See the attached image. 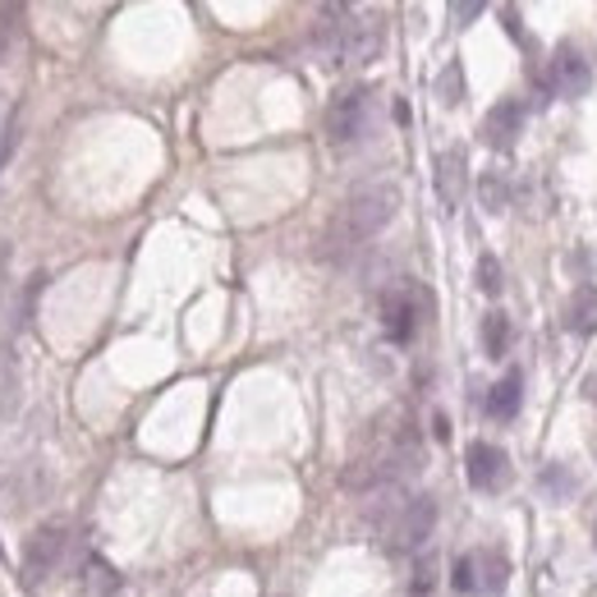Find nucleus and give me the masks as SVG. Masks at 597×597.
Returning a JSON list of instances; mask_svg holds the SVG:
<instances>
[{"label": "nucleus", "mask_w": 597, "mask_h": 597, "mask_svg": "<svg viewBox=\"0 0 597 597\" xmlns=\"http://www.w3.org/2000/svg\"><path fill=\"white\" fill-rule=\"evenodd\" d=\"M419 464H423L419 428L410 423L404 410H387L368 428L363 446L350 460V469L340 474V483L350 492H382V487H400Z\"/></svg>", "instance_id": "obj_1"}, {"label": "nucleus", "mask_w": 597, "mask_h": 597, "mask_svg": "<svg viewBox=\"0 0 597 597\" xmlns=\"http://www.w3.org/2000/svg\"><path fill=\"white\" fill-rule=\"evenodd\" d=\"M400 212V188L395 184H363L344 198L331 216V226L322 235V258H350L354 248H363L372 235H382L391 226V216Z\"/></svg>", "instance_id": "obj_2"}, {"label": "nucleus", "mask_w": 597, "mask_h": 597, "mask_svg": "<svg viewBox=\"0 0 597 597\" xmlns=\"http://www.w3.org/2000/svg\"><path fill=\"white\" fill-rule=\"evenodd\" d=\"M312 47L327 65H368L382 47V23L377 14H359L350 6H322L312 23Z\"/></svg>", "instance_id": "obj_3"}, {"label": "nucleus", "mask_w": 597, "mask_h": 597, "mask_svg": "<svg viewBox=\"0 0 597 597\" xmlns=\"http://www.w3.org/2000/svg\"><path fill=\"white\" fill-rule=\"evenodd\" d=\"M432 524H436L432 496H400L395 492L391 506L377 515V538H382V547L391 556H410L432 538Z\"/></svg>", "instance_id": "obj_4"}, {"label": "nucleus", "mask_w": 597, "mask_h": 597, "mask_svg": "<svg viewBox=\"0 0 597 597\" xmlns=\"http://www.w3.org/2000/svg\"><path fill=\"white\" fill-rule=\"evenodd\" d=\"M372 124H377V92L372 88H344L331 97L327 106V138L336 147H354L372 134Z\"/></svg>", "instance_id": "obj_5"}, {"label": "nucleus", "mask_w": 597, "mask_h": 597, "mask_svg": "<svg viewBox=\"0 0 597 597\" xmlns=\"http://www.w3.org/2000/svg\"><path fill=\"white\" fill-rule=\"evenodd\" d=\"M70 543H74V528L60 524V519L33 528L23 543V579L47 584L51 575H60V565H65V556H70Z\"/></svg>", "instance_id": "obj_6"}, {"label": "nucleus", "mask_w": 597, "mask_h": 597, "mask_svg": "<svg viewBox=\"0 0 597 597\" xmlns=\"http://www.w3.org/2000/svg\"><path fill=\"white\" fill-rule=\"evenodd\" d=\"M428 312V295L414 286V280H400V286H391L382 295V331L395 340V344H410L419 322Z\"/></svg>", "instance_id": "obj_7"}, {"label": "nucleus", "mask_w": 597, "mask_h": 597, "mask_svg": "<svg viewBox=\"0 0 597 597\" xmlns=\"http://www.w3.org/2000/svg\"><path fill=\"white\" fill-rule=\"evenodd\" d=\"M552 83H556L560 97H584V92L593 88V65L575 42H560L552 51Z\"/></svg>", "instance_id": "obj_8"}, {"label": "nucleus", "mask_w": 597, "mask_h": 597, "mask_svg": "<svg viewBox=\"0 0 597 597\" xmlns=\"http://www.w3.org/2000/svg\"><path fill=\"white\" fill-rule=\"evenodd\" d=\"M464 474L478 492H496V487H506V478H511V460L492 442H474L469 455H464Z\"/></svg>", "instance_id": "obj_9"}, {"label": "nucleus", "mask_w": 597, "mask_h": 597, "mask_svg": "<svg viewBox=\"0 0 597 597\" xmlns=\"http://www.w3.org/2000/svg\"><path fill=\"white\" fill-rule=\"evenodd\" d=\"M469 194V162L460 147H446L442 156H436V198H442L446 212H455Z\"/></svg>", "instance_id": "obj_10"}, {"label": "nucleus", "mask_w": 597, "mask_h": 597, "mask_svg": "<svg viewBox=\"0 0 597 597\" xmlns=\"http://www.w3.org/2000/svg\"><path fill=\"white\" fill-rule=\"evenodd\" d=\"M519 130H524V106L519 102H496L483 120V143L487 147H515Z\"/></svg>", "instance_id": "obj_11"}, {"label": "nucleus", "mask_w": 597, "mask_h": 597, "mask_svg": "<svg viewBox=\"0 0 597 597\" xmlns=\"http://www.w3.org/2000/svg\"><path fill=\"white\" fill-rule=\"evenodd\" d=\"M469 565H474V593H483V597L506 593L511 560L501 556V552H474V556H469Z\"/></svg>", "instance_id": "obj_12"}, {"label": "nucleus", "mask_w": 597, "mask_h": 597, "mask_svg": "<svg viewBox=\"0 0 597 597\" xmlns=\"http://www.w3.org/2000/svg\"><path fill=\"white\" fill-rule=\"evenodd\" d=\"M519 400H524V377H519V372H506V377H501V382L492 387V395H487V414H492L496 423H506V419L519 414Z\"/></svg>", "instance_id": "obj_13"}, {"label": "nucleus", "mask_w": 597, "mask_h": 597, "mask_svg": "<svg viewBox=\"0 0 597 597\" xmlns=\"http://www.w3.org/2000/svg\"><path fill=\"white\" fill-rule=\"evenodd\" d=\"M565 327H570L575 336H593L597 331V290L593 286H579L570 295V303H565Z\"/></svg>", "instance_id": "obj_14"}, {"label": "nucleus", "mask_w": 597, "mask_h": 597, "mask_svg": "<svg viewBox=\"0 0 597 597\" xmlns=\"http://www.w3.org/2000/svg\"><path fill=\"white\" fill-rule=\"evenodd\" d=\"M115 588H120L115 570H111V565H106V560H97V556H92V560L83 565V579H79V593H83V597H111Z\"/></svg>", "instance_id": "obj_15"}, {"label": "nucleus", "mask_w": 597, "mask_h": 597, "mask_svg": "<svg viewBox=\"0 0 597 597\" xmlns=\"http://www.w3.org/2000/svg\"><path fill=\"white\" fill-rule=\"evenodd\" d=\"M506 344H511V318H506V312H487V318H483V350H487V359H506Z\"/></svg>", "instance_id": "obj_16"}, {"label": "nucleus", "mask_w": 597, "mask_h": 597, "mask_svg": "<svg viewBox=\"0 0 597 597\" xmlns=\"http://www.w3.org/2000/svg\"><path fill=\"white\" fill-rule=\"evenodd\" d=\"M478 198H483L487 212H506V203H511V184H506V175H501V171H487L483 184H478Z\"/></svg>", "instance_id": "obj_17"}, {"label": "nucleus", "mask_w": 597, "mask_h": 597, "mask_svg": "<svg viewBox=\"0 0 597 597\" xmlns=\"http://www.w3.org/2000/svg\"><path fill=\"white\" fill-rule=\"evenodd\" d=\"M19 23H23V6H0V60L10 55V47L19 38Z\"/></svg>", "instance_id": "obj_18"}, {"label": "nucleus", "mask_w": 597, "mask_h": 597, "mask_svg": "<svg viewBox=\"0 0 597 597\" xmlns=\"http://www.w3.org/2000/svg\"><path fill=\"white\" fill-rule=\"evenodd\" d=\"M478 286H483V295H501V263L492 254L478 258Z\"/></svg>", "instance_id": "obj_19"}, {"label": "nucleus", "mask_w": 597, "mask_h": 597, "mask_svg": "<svg viewBox=\"0 0 597 597\" xmlns=\"http://www.w3.org/2000/svg\"><path fill=\"white\" fill-rule=\"evenodd\" d=\"M442 102H446V106H455V102H460V70H455V65L442 74Z\"/></svg>", "instance_id": "obj_20"}, {"label": "nucleus", "mask_w": 597, "mask_h": 597, "mask_svg": "<svg viewBox=\"0 0 597 597\" xmlns=\"http://www.w3.org/2000/svg\"><path fill=\"white\" fill-rule=\"evenodd\" d=\"M455 588L460 593H474V565H469V556L455 560Z\"/></svg>", "instance_id": "obj_21"}, {"label": "nucleus", "mask_w": 597, "mask_h": 597, "mask_svg": "<svg viewBox=\"0 0 597 597\" xmlns=\"http://www.w3.org/2000/svg\"><path fill=\"white\" fill-rule=\"evenodd\" d=\"M10 143H14V124H10V111L0 106V162H6V152H10Z\"/></svg>", "instance_id": "obj_22"}, {"label": "nucleus", "mask_w": 597, "mask_h": 597, "mask_svg": "<svg viewBox=\"0 0 597 597\" xmlns=\"http://www.w3.org/2000/svg\"><path fill=\"white\" fill-rule=\"evenodd\" d=\"M428 588H432V565L423 560V565H419V575H414V597H428Z\"/></svg>", "instance_id": "obj_23"}, {"label": "nucleus", "mask_w": 597, "mask_h": 597, "mask_svg": "<svg viewBox=\"0 0 597 597\" xmlns=\"http://www.w3.org/2000/svg\"><path fill=\"white\" fill-rule=\"evenodd\" d=\"M6 280H10V244H0V295H6Z\"/></svg>", "instance_id": "obj_24"}, {"label": "nucleus", "mask_w": 597, "mask_h": 597, "mask_svg": "<svg viewBox=\"0 0 597 597\" xmlns=\"http://www.w3.org/2000/svg\"><path fill=\"white\" fill-rule=\"evenodd\" d=\"M451 14H455V19H478L483 6H451Z\"/></svg>", "instance_id": "obj_25"}, {"label": "nucleus", "mask_w": 597, "mask_h": 597, "mask_svg": "<svg viewBox=\"0 0 597 597\" xmlns=\"http://www.w3.org/2000/svg\"><path fill=\"white\" fill-rule=\"evenodd\" d=\"M584 395L597 404V372H588V382H584Z\"/></svg>", "instance_id": "obj_26"}, {"label": "nucleus", "mask_w": 597, "mask_h": 597, "mask_svg": "<svg viewBox=\"0 0 597 597\" xmlns=\"http://www.w3.org/2000/svg\"><path fill=\"white\" fill-rule=\"evenodd\" d=\"M593 538H597V533H593Z\"/></svg>", "instance_id": "obj_27"}]
</instances>
